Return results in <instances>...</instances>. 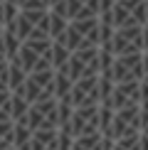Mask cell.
Listing matches in <instances>:
<instances>
[{"label":"cell","instance_id":"1","mask_svg":"<svg viewBox=\"0 0 148 150\" xmlns=\"http://www.w3.org/2000/svg\"><path fill=\"white\" fill-rule=\"evenodd\" d=\"M30 103L27 98H22L20 93H12L10 96V113H12V121H20V118L27 116V111H30Z\"/></svg>","mask_w":148,"mask_h":150}]
</instances>
